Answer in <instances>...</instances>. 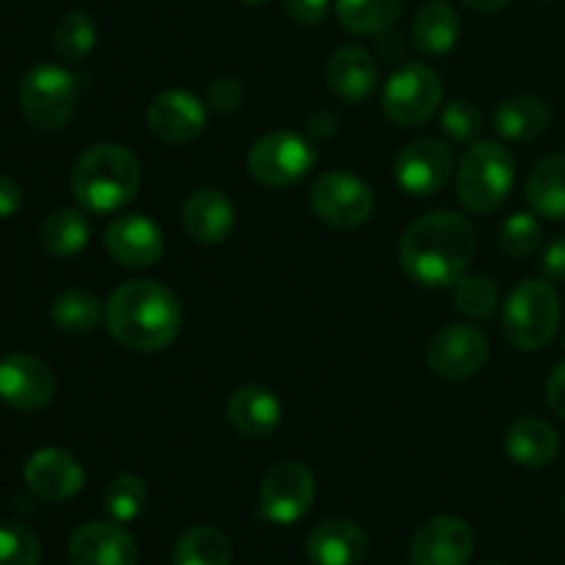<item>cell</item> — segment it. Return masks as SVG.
<instances>
[{"instance_id":"cell-1","label":"cell","mask_w":565,"mask_h":565,"mask_svg":"<svg viewBox=\"0 0 565 565\" xmlns=\"http://www.w3.org/2000/svg\"><path fill=\"white\" fill-rule=\"evenodd\" d=\"M478 252V230L452 210L412 221L401 237V268L423 287H452Z\"/></svg>"},{"instance_id":"cell-2","label":"cell","mask_w":565,"mask_h":565,"mask_svg":"<svg viewBox=\"0 0 565 565\" xmlns=\"http://www.w3.org/2000/svg\"><path fill=\"white\" fill-rule=\"evenodd\" d=\"M105 326L125 351L158 353L180 334L182 309L166 285L132 279L110 292L105 303Z\"/></svg>"},{"instance_id":"cell-3","label":"cell","mask_w":565,"mask_h":565,"mask_svg":"<svg viewBox=\"0 0 565 565\" xmlns=\"http://www.w3.org/2000/svg\"><path fill=\"white\" fill-rule=\"evenodd\" d=\"M141 163L121 143H94L72 166V193L86 213L108 215L136 199Z\"/></svg>"},{"instance_id":"cell-4","label":"cell","mask_w":565,"mask_h":565,"mask_svg":"<svg viewBox=\"0 0 565 565\" xmlns=\"http://www.w3.org/2000/svg\"><path fill=\"white\" fill-rule=\"evenodd\" d=\"M561 326V296L546 279H524L508 292L502 334L516 351H541Z\"/></svg>"},{"instance_id":"cell-5","label":"cell","mask_w":565,"mask_h":565,"mask_svg":"<svg viewBox=\"0 0 565 565\" xmlns=\"http://www.w3.org/2000/svg\"><path fill=\"white\" fill-rule=\"evenodd\" d=\"M516 180L513 154L497 141H475L458 169V202L469 213H494L505 204Z\"/></svg>"},{"instance_id":"cell-6","label":"cell","mask_w":565,"mask_h":565,"mask_svg":"<svg viewBox=\"0 0 565 565\" xmlns=\"http://www.w3.org/2000/svg\"><path fill=\"white\" fill-rule=\"evenodd\" d=\"M81 77L58 64H39L20 83V108L39 132H55L70 121L81 94Z\"/></svg>"},{"instance_id":"cell-7","label":"cell","mask_w":565,"mask_h":565,"mask_svg":"<svg viewBox=\"0 0 565 565\" xmlns=\"http://www.w3.org/2000/svg\"><path fill=\"white\" fill-rule=\"evenodd\" d=\"M248 174L265 188H290L318 163L312 138L296 130H270L248 149Z\"/></svg>"},{"instance_id":"cell-8","label":"cell","mask_w":565,"mask_h":565,"mask_svg":"<svg viewBox=\"0 0 565 565\" xmlns=\"http://www.w3.org/2000/svg\"><path fill=\"white\" fill-rule=\"evenodd\" d=\"M381 105L392 125L419 127L436 116L441 105V81L430 66L401 64L386 81Z\"/></svg>"},{"instance_id":"cell-9","label":"cell","mask_w":565,"mask_h":565,"mask_svg":"<svg viewBox=\"0 0 565 565\" xmlns=\"http://www.w3.org/2000/svg\"><path fill=\"white\" fill-rule=\"evenodd\" d=\"M315 475L301 461H281L268 469L259 483L257 513L270 524H296L315 502Z\"/></svg>"},{"instance_id":"cell-10","label":"cell","mask_w":565,"mask_h":565,"mask_svg":"<svg viewBox=\"0 0 565 565\" xmlns=\"http://www.w3.org/2000/svg\"><path fill=\"white\" fill-rule=\"evenodd\" d=\"M309 204L323 224L334 230H353L370 221L375 210L373 188L351 171H329L312 182Z\"/></svg>"},{"instance_id":"cell-11","label":"cell","mask_w":565,"mask_h":565,"mask_svg":"<svg viewBox=\"0 0 565 565\" xmlns=\"http://www.w3.org/2000/svg\"><path fill=\"white\" fill-rule=\"evenodd\" d=\"M456 158L447 143L436 138H417L395 158V182L408 196H434L450 182Z\"/></svg>"},{"instance_id":"cell-12","label":"cell","mask_w":565,"mask_h":565,"mask_svg":"<svg viewBox=\"0 0 565 565\" xmlns=\"http://www.w3.org/2000/svg\"><path fill=\"white\" fill-rule=\"evenodd\" d=\"M428 367L445 381H467L489 362V340L475 326H447L430 340Z\"/></svg>"},{"instance_id":"cell-13","label":"cell","mask_w":565,"mask_h":565,"mask_svg":"<svg viewBox=\"0 0 565 565\" xmlns=\"http://www.w3.org/2000/svg\"><path fill=\"white\" fill-rule=\"evenodd\" d=\"M105 252L116 265L130 270L152 268L160 263L166 252L163 230L152 218L141 213L116 215L103 235Z\"/></svg>"},{"instance_id":"cell-14","label":"cell","mask_w":565,"mask_h":565,"mask_svg":"<svg viewBox=\"0 0 565 565\" xmlns=\"http://www.w3.org/2000/svg\"><path fill=\"white\" fill-rule=\"evenodd\" d=\"M55 397V375L31 353H11L0 362V401L22 414L42 412Z\"/></svg>"},{"instance_id":"cell-15","label":"cell","mask_w":565,"mask_h":565,"mask_svg":"<svg viewBox=\"0 0 565 565\" xmlns=\"http://www.w3.org/2000/svg\"><path fill=\"white\" fill-rule=\"evenodd\" d=\"M147 127L163 143H191L207 127V105L185 88H166L149 103Z\"/></svg>"},{"instance_id":"cell-16","label":"cell","mask_w":565,"mask_h":565,"mask_svg":"<svg viewBox=\"0 0 565 565\" xmlns=\"http://www.w3.org/2000/svg\"><path fill=\"white\" fill-rule=\"evenodd\" d=\"M22 478H25L31 494L42 502L72 500L75 494H81L83 483H86L81 461L61 447H42L33 452L25 461Z\"/></svg>"},{"instance_id":"cell-17","label":"cell","mask_w":565,"mask_h":565,"mask_svg":"<svg viewBox=\"0 0 565 565\" xmlns=\"http://www.w3.org/2000/svg\"><path fill=\"white\" fill-rule=\"evenodd\" d=\"M475 533L463 519L434 516L417 530L412 541V565H469Z\"/></svg>"},{"instance_id":"cell-18","label":"cell","mask_w":565,"mask_h":565,"mask_svg":"<svg viewBox=\"0 0 565 565\" xmlns=\"http://www.w3.org/2000/svg\"><path fill=\"white\" fill-rule=\"evenodd\" d=\"M70 565H138L136 539L119 522H88L72 533Z\"/></svg>"},{"instance_id":"cell-19","label":"cell","mask_w":565,"mask_h":565,"mask_svg":"<svg viewBox=\"0 0 565 565\" xmlns=\"http://www.w3.org/2000/svg\"><path fill=\"white\" fill-rule=\"evenodd\" d=\"M237 213L232 199L218 188H202L193 191L182 204V226L188 235L204 246L224 243L235 232Z\"/></svg>"},{"instance_id":"cell-20","label":"cell","mask_w":565,"mask_h":565,"mask_svg":"<svg viewBox=\"0 0 565 565\" xmlns=\"http://www.w3.org/2000/svg\"><path fill=\"white\" fill-rule=\"evenodd\" d=\"M226 417L243 439H268L281 425V403L263 384L237 386L226 406Z\"/></svg>"},{"instance_id":"cell-21","label":"cell","mask_w":565,"mask_h":565,"mask_svg":"<svg viewBox=\"0 0 565 565\" xmlns=\"http://www.w3.org/2000/svg\"><path fill=\"white\" fill-rule=\"evenodd\" d=\"M370 539L351 519H331L312 530L307 557L312 565H359L367 557Z\"/></svg>"},{"instance_id":"cell-22","label":"cell","mask_w":565,"mask_h":565,"mask_svg":"<svg viewBox=\"0 0 565 565\" xmlns=\"http://www.w3.org/2000/svg\"><path fill=\"white\" fill-rule=\"evenodd\" d=\"M326 81H329V88L342 103L356 105L364 103L379 86V66H375L373 55L367 50L348 44V47H340L329 58Z\"/></svg>"},{"instance_id":"cell-23","label":"cell","mask_w":565,"mask_h":565,"mask_svg":"<svg viewBox=\"0 0 565 565\" xmlns=\"http://www.w3.org/2000/svg\"><path fill=\"white\" fill-rule=\"evenodd\" d=\"M505 452L519 467H550L561 452V436L546 419L519 417L513 419L505 434Z\"/></svg>"},{"instance_id":"cell-24","label":"cell","mask_w":565,"mask_h":565,"mask_svg":"<svg viewBox=\"0 0 565 565\" xmlns=\"http://www.w3.org/2000/svg\"><path fill=\"white\" fill-rule=\"evenodd\" d=\"M461 36V17L447 0H430L412 22L414 47L423 55H445Z\"/></svg>"},{"instance_id":"cell-25","label":"cell","mask_w":565,"mask_h":565,"mask_svg":"<svg viewBox=\"0 0 565 565\" xmlns=\"http://www.w3.org/2000/svg\"><path fill=\"white\" fill-rule=\"evenodd\" d=\"M552 125V110L544 99L530 97H511L500 103L494 110V130L497 136L508 138V141H535L544 136Z\"/></svg>"},{"instance_id":"cell-26","label":"cell","mask_w":565,"mask_h":565,"mask_svg":"<svg viewBox=\"0 0 565 565\" xmlns=\"http://www.w3.org/2000/svg\"><path fill=\"white\" fill-rule=\"evenodd\" d=\"M92 237V226H88L86 210L75 207H61L44 218L39 241L42 248L55 259H70L81 254L88 246Z\"/></svg>"},{"instance_id":"cell-27","label":"cell","mask_w":565,"mask_h":565,"mask_svg":"<svg viewBox=\"0 0 565 565\" xmlns=\"http://www.w3.org/2000/svg\"><path fill=\"white\" fill-rule=\"evenodd\" d=\"M527 202L535 215L565 221V154H550L530 171Z\"/></svg>"},{"instance_id":"cell-28","label":"cell","mask_w":565,"mask_h":565,"mask_svg":"<svg viewBox=\"0 0 565 565\" xmlns=\"http://www.w3.org/2000/svg\"><path fill=\"white\" fill-rule=\"evenodd\" d=\"M103 318L105 309L99 303V298L92 290H83V287L61 290L53 298V303H50V320H53V326L72 337L92 334Z\"/></svg>"},{"instance_id":"cell-29","label":"cell","mask_w":565,"mask_h":565,"mask_svg":"<svg viewBox=\"0 0 565 565\" xmlns=\"http://www.w3.org/2000/svg\"><path fill=\"white\" fill-rule=\"evenodd\" d=\"M337 20L356 36H379L390 31L403 11V0H337Z\"/></svg>"},{"instance_id":"cell-30","label":"cell","mask_w":565,"mask_h":565,"mask_svg":"<svg viewBox=\"0 0 565 565\" xmlns=\"http://www.w3.org/2000/svg\"><path fill=\"white\" fill-rule=\"evenodd\" d=\"M174 565H232V544L221 530L199 524L185 530L174 544Z\"/></svg>"},{"instance_id":"cell-31","label":"cell","mask_w":565,"mask_h":565,"mask_svg":"<svg viewBox=\"0 0 565 565\" xmlns=\"http://www.w3.org/2000/svg\"><path fill=\"white\" fill-rule=\"evenodd\" d=\"M55 53L70 64H81L97 44V22L86 11H70L55 25Z\"/></svg>"},{"instance_id":"cell-32","label":"cell","mask_w":565,"mask_h":565,"mask_svg":"<svg viewBox=\"0 0 565 565\" xmlns=\"http://www.w3.org/2000/svg\"><path fill=\"white\" fill-rule=\"evenodd\" d=\"M149 502V489L138 475H116L105 489V511L114 522H136Z\"/></svg>"},{"instance_id":"cell-33","label":"cell","mask_w":565,"mask_h":565,"mask_svg":"<svg viewBox=\"0 0 565 565\" xmlns=\"http://www.w3.org/2000/svg\"><path fill=\"white\" fill-rule=\"evenodd\" d=\"M497 301H500V292L497 285L486 276H467L452 285V303H456L458 312L469 320H486L494 315Z\"/></svg>"},{"instance_id":"cell-34","label":"cell","mask_w":565,"mask_h":565,"mask_svg":"<svg viewBox=\"0 0 565 565\" xmlns=\"http://www.w3.org/2000/svg\"><path fill=\"white\" fill-rule=\"evenodd\" d=\"M544 243V226L535 218V213H513L500 226V248L513 259H522L535 254Z\"/></svg>"},{"instance_id":"cell-35","label":"cell","mask_w":565,"mask_h":565,"mask_svg":"<svg viewBox=\"0 0 565 565\" xmlns=\"http://www.w3.org/2000/svg\"><path fill=\"white\" fill-rule=\"evenodd\" d=\"M42 546L39 539L17 522H0V565H39Z\"/></svg>"},{"instance_id":"cell-36","label":"cell","mask_w":565,"mask_h":565,"mask_svg":"<svg viewBox=\"0 0 565 565\" xmlns=\"http://www.w3.org/2000/svg\"><path fill=\"white\" fill-rule=\"evenodd\" d=\"M441 130L456 143H475L483 132V116L469 99H456L441 110Z\"/></svg>"},{"instance_id":"cell-37","label":"cell","mask_w":565,"mask_h":565,"mask_svg":"<svg viewBox=\"0 0 565 565\" xmlns=\"http://www.w3.org/2000/svg\"><path fill=\"white\" fill-rule=\"evenodd\" d=\"M246 99V92H243V83L237 77H215L207 88V105L221 116L235 114L237 108Z\"/></svg>"},{"instance_id":"cell-38","label":"cell","mask_w":565,"mask_h":565,"mask_svg":"<svg viewBox=\"0 0 565 565\" xmlns=\"http://www.w3.org/2000/svg\"><path fill=\"white\" fill-rule=\"evenodd\" d=\"M281 9L298 25H320L329 17V0H281Z\"/></svg>"},{"instance_id":"cell-39","label":"cell","mask_w":565,"mask_h":565,"mask_svg":"<svg viewBox=\"0 0 565 565\" xmlns=\"http://www.w3.org/2000/svg\"><path fill=\"white\" fill-rule=\"evenodd\" d=\"M541 274L546 281H565V235L555 237L541 254Z\"/></svg>"},{"instance_id":"cell-40","label":"cell","mask_w":565,"mask_h":565,"mask_svg":"<svg viewBox=\"0 0 565 565\" xmlns=\"http://www.w3.org/2000/svg\"><path fill=\"white\" fill-rule=\"evenodd\" d=\"M546 403L557 417L565 419V362L557 364L546 381Z\"/></svg>"},{"instance_id":"cell-41","label":"cell","mask_w":565,"mask_h":565,"mask_svg":"<svg viewBox=\"0 0 565 565\" xmlns=\"http://www.w3.org/2000/svg\"><path fill=\"white\" fill-rule=\"evenodd\" d=\"M22 207V188L11 177L0 174V218H11Z\"/></svg>"},{"instance_id":"cell-42","label":"cell","mask_w":565,"mask_h":565,"mask_svg":"<svg viewBox=\"0 0 565 565\" xmlns=\"http://www.w3.org/2000/svg\"><path fill=\"white\" fill-rule=\"evenodd\" d=\"M337 127H340V121H337V116L331 114V110H318V114L309 116V121H307V132L312 138H318V141L334 136Z\"/></svg>"},{"instance_id":"cell-43","label":"cell","mask_w":565,"mask_h":565,"mask_svg":"<svg viewBox=\"0 0 565 565\" xmlns=\"http://www.w3.org/2000/svg\"><path fill=\"white\" fill-rule=\"evenodd\" d=\"M375 47H379V55L384 61H403V55H406L403 36L401 33H392V28L390 31L379 33V42H375Z\"/></svg>"},{"instance_id":"cell-44","label":"cell","mask_w":565,"mask_h":565,"mask_svg":"<svg viewBox=\"0 0 565 565\" xmlns=\"http://www.w3.org/2000/svg\"><path fill=\"white\" fill-rule=\"evenodd\" d=\"M463 3L475 11H483V14H497V11L505 9L511 0H463Z\"/></svg>"},{"instance_id":"cell-45","label":"cell","mask_w":565,"mask_h":565,"mask_svg":"<svg viewBox=\"0 0 565 565\" xmlns=\"http://www.w3.org/2000/svg\"><path fill=\"white\" fill-rule=\"evenodd\" d=\"M243 3H246V6H263V3H268V0H243Z\"/></svg>"},{"instance_id":"cell-46","label":"cell","mask_w":565,"mask_h":565,"mask_svg":"<svg viewBox=\"0 0 565 565\" xmlns=\"http://www.w3.org/2000/svg\"><path fill=\"white\" fill-rule=\"evenodd\" d=\"M489 565H505V563H489Z\"/></svg>"},{"instance_id":"cell-47","label":"cell","mask_w":565,"mask_h":565,"mask_svg":"<svg viewBox=\"0 0 565 565\" xmlns=\"http://www.w3.org/2000/svg\"><path fill=\"white\" fill-rule=\"evenodd\" d=\"M563 516H565V500H563Z\"/></svg>"},{"instance_id":"cell-48","label":"cell","mask_w":565,"mask_h":565,"mask_svg":"<svg viewBox=\"0 0 565 565\" xmlns=\"http://www.w3.org/2000/svg\"><path fill=\"white\" fill-rule=\"evenodd\" d=\"M541 3H550V0H541Z\"/></svg>"},{"instance_id":"cell-49","label":"cell","mask_w":565,"mask_h":565,"mask_svg":"<svg viewBox=\"0 0 565 565\" xmlns=\"http://www.w3.org/2000/svg\"><path fill=\"white\" fill-rule=\"evenodd\" d=\"M563 345H565V334H563Z\"/></svg>"}]
</instances>
